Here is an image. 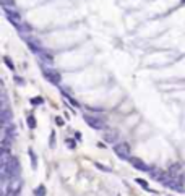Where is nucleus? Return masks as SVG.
Masks as SVG:
<instances>
[{
  "label": "nucleus",
  "instance_id": "f257e3e1",
  "mask_svg": "<svg viewBox=\"0 0 185 196\" xmlns=\"http://www.w3.org/2000/svg\"><path fill=\"white\" fill-rule=\"evenodd\" d=\"M114 152L117 157H120L123 160H130V152H132V149H130V144L125 143V141H120V143L114 144Z\"/></svg>",
  "mask_w": 185,
  "mask_h": 196
},
{
  "label": "nucleus",
  "instance_id": "f03ea898",
  "mask_svg": "<svg viewBox=\"0 0 185 196\" xmlns=\"http://www.w3.org/2000/svg\"><path fill=\"white\" fill-rule=\"evenodd\" d=\"M7 172H8V177L10 180L12 178H18L20 177V162L16 157H12L8 162V166H7Z\"/></svg>",
  "mask_w": 185,
  "mask_h": 196
},
{
  "label": "nucleus",
  "instance_id": "7ed1b4c3",
  "mask_svg": "<svg viewBox=\"0 0 185 196\" xmlns=\"http://www.w3.org/2000/svg\"><path fill=\"white\" fill-rule=\"evenodd\" d=\"M3 12H5V16L8 18V21L12 23L15 28H20V26L23 25L21 16H20V13L16 12V10H7V8H3Z\"/></svg>",
  "mask_w": 185,
  "mask_h": 196
},
{
  "label": "nucleus",
  "instance_id": "20e7f679",
  "mask_svg": "<svg viewBox=\"0 0 185 196\" xmlns=\"http://www.w3.org/2000/svg\"><path fill=\"white\" fill-rule=\"evenodd\" d=\"M42 73H44V78H46L49 83H52V84H60L62 75L59 73V71H55V70H47V68H44Z\"/></svg>",
  "mask_w": 185,
  "mask_h": 196
},
{
  "label": "nucleus",
  "instance_id": "39448f33",
  "mask_svg": "<svg viewBox=\"0 0 185 196\" xmlns=\"http://www.w3.org/2000/svg\"><path fill=\"white\" fill-rule=\"evenodd\" d=\"M83 118H84V122H86L90 126H92L94 130H104V128H106V123L102 122L101 118H96V117H92V115H88V113L83 117Z\"/></svg>",
  "mask_w": 185,
  "mask_h": 196
},
{
  "label": "nucleus",
  "instance_id": "423d86ee",
  "mask_svg": "<svg viewBox=\"0 0 185 196\" xmlns=\"http://www.w3.org/2000/svg\"><path fill=\"white\" fill-rule=\"evenodd\" d=\"M130 164H132L136 170H141V172H149L151 170V167H149L146 162H143L141 159H138V157H130Z\"/></svg>",
  "mask_w": 185,
  "mask_h": 196
},
{
  "label": "nucleus",
  "instance_id": "0eeeda50",
  "mask_svg": "<svg viewBox=\"0 0 185 196\" xmlns=\"http://www.w3.org/2000/svg\"><path fill=\"white\" fill-rule=\"evenodd\" d=\"M25 41H26V44H28V46H29V49L33 50L34 54H37V55H39V54H41V52H42V50H44V49H42V46H41V44H39V41L33 39V37H29V36L26 37Z\"/></svg>",
  "mask_w": 185,
  "mask_h": 196
},
{
  "label": "nucleus",
  "instance_id": "6e6552de",
  "mask_svg": "<svg viewBox=\"0 0 185 196\" xmlns=\"http://www.w3.org/2000/svg\"><path fill=\"white\" fill-rule=\"evenodd\" d=\"M20 188H21V178L20 177L18 178H12V180H10V185H8V191L13 193V195H18ZM8 191H7V193H8Z\"/></svg>",
  "mask_w": 185,
  "mask_h": 196
},
{
  "label": "nucleus",
  "instance_id": "1a4fd4ad",
  "mask_svg": "<svg viewBox=\"0 0 185 196\" xmlns=\"http://www.w3.org/2000/svg\"><path fill=\"white\" fill-rule=\"evenodd\" d=\"M117 139H119V131H117V130H106V133H104V141L117 144Z\"/></svg>",
  "mask_w": 185,
  "mask_h": 196
},
{
  "label": "nucleus",
  "instance_id": "9d476101",
  "mask_svg": "<svg viewBox=\"0 0 185 196\" xmlns=\"http://www.w3.org/2000/svg\"><path fill=\"white\" fill-rule=\"evenodd\" d=\"M37 57H39V60H41V62H44V63H49V65H52V63H54V55H52L50 52H47L46 49H44Z\"/></svg>",
  "mask_w": 185,
  "mask_h": 196
},
{
  "label": "nucleus",
  "instance_id": "9b49d317",
  "mask_svg": "<svg viewBox=\"0 0 185 196\" xmlns=\"http://www.w3.org/2000/svg\"><path fill=\"white\" fill-rule=\"evenodd\" d=\"M10 117H12V112L8 110V107H7V109H2V123H3V125L10 123Z\"/></svg>",
  "mask_w": 185,
  "mask_h": 196
},
{
  "label": "nucleus",
  "instance_id": "f8f14e48",
  "mask_svg": "<svg viewBox=\"0 0 185 196\" xmlns=\"http://www.w3.org/2000/svg\"><path fill=\"white\" fill-rule=\"evenodd\" d=\"M62 94H63V97H65V99H67V101H68V102H70V104H71V105H73V107H80V104H78V102H76V101H75V99H73V97H71V96H68V94H67V92H65V89H62Z\"/></svg>",
  "mask_w": 185,
  "mask_h": 196
},
{
  "label": "nucleus",
  "instance_id": "ddd939ff",
  "mask_svg": "<svg viewBox=\"0 0 185 196\" xmlns=\"http://www.w3.org/2000/svg\"><path fill=\"white\" fill-rule=\"evenodd\" d=\"M34 196H46V187H44V185H39V187L34 190Z\"/></svg>",
  "mask_w": 185,
  "mask_h": 196
},
{
  "label": "nucleus",
  "instance_id": "4468645a",
  "mask_svg": "<svg viewBox=\"0 0 185 196\" xmlns=\"http://www.w3.org/2000/svg\"><path fill=\"white\" fill-rule=\"evenodd\" d=\"M26 122H28L29 128H36V118H34V115H28L26 117Z\"/></svg>",
  "mask_w": 185,
  "mask_h": 196
},
{
  "label": "nucleus",
  "instance_id": "2eb2a0df",
  "mask_svg": "<svg viewBox=\"0 0 185 196\" xmlns=\"http://www.w3.org/2000/svg\"><path fill=\"white\" fill-rule=\"evenodd\" d=\"M31 104L33 105H41V104H44V99L41 97V96H36V97L31 99Z\"/></svg>",
  "mask_w": 185,
  "mask_h": 196
},
{
  "label": "nucleus",
  "instance_id": "dca6fc26",
  "mask_svg": "<svg viewBox=\"0 0 185 196\" xmlns=\"http://www.w3.org/2000/svg\"><path fill=\"white\" fill-rule=\"evenodd\" d=\"M28 152H29V157H31V164H33V168H36V167H37V162H36V154H34V151H33V149H29Z\"/></svg>",
  "mask_w": 185,
  "mask_h": 196
},
{
  "label": "nucleus",
  "instance_id": "f3484780",
  "mask_svg": "<svg viewBox=\"0 0 185 196\" xmlns=\"http://www.w3.org/2000/svg\"><path fill=\"white\" fill-rule=\"evenodd\" d=\"M49 146H50V147H55V131H50V136H49Z\"/></svg>",
  "mask_w": 185,
  "mask_h": 196
},
{
  "label": "nucleus",
  "instance_id": "a211bd4d",
  "mask_svg": "<svg viewBox=\"0 0 185 196\" xmlns=\"http://www.w3.org/2000/svg\"><path fill=\"white\" fill-rule=\"evenodd\" d=\"M136 183L141 185V187L145 188V190H148V191H149V187H148V181H146V180H143V178H136Z\"/></svg>",
  "mask_w": 185,
  "mask_h": 196
},
{
  "label": "nucleus",
  "instance_id": "6ab92c4d",
  "mask_svg": "<svg viewBox=\"0 0 185 196\" xmlns=\"http://www.w3.org/2000/svg\"><path fill=\"white\" fill-rule=\"evenodd\" d=\"M3 60H5V63H7V67H8V68H10V70H13V71H15V65H13V63H12V60H10V58H8V57H3Z\"/></svg>",
  "mask_w": 185,
  "mask_h": 196
},
{
  "label": "nucleus",
  "instance_id": "aec40b11",
  "mask_svg": "<svg viewBox=\"0 0 185 196\" xmlns=\"http://www.w3.org/2000/svg\"><path fill=\"white\" fill-rule=\"evenodd\" d=\"M94 166H96V167H98V168H99V170H104V172H111V168H109V167H104V166H101V164H98V162H96V164H94Z\"/></svg>",
  "mask_w": 185,
  "mask_h": 196
},
{
  "label": "nucleus",
  "instance_id": "412c9836",
  "mask_svg": "<svg viewBox=\"0 0 185 196\" xmlns=\"http://www.w3.org/2000/svg\"><path fill=\"white\" fill-rule=\"evenodd\" d=\"M67 144H68V147H71V149L75 147V141L71 139V138H68V139H67Z\"/></svg>",
  "mask_w": 185,
  "mask_h": 196
},
{
  "label": "nucleus",
  "instance_id": "4be33fe9",
  "mask_svg": "<svg viewBox=\"0 0 185 196\" xmlns=\"http://www.w3.org/2000/svg\"><path fill=\"white\" fill-rule=\"evenodd\" d=\"M15 80H16V83H20V84L23 83V80H21V78H20V76H15Z\"/></svg>",
  "mask_w": 185,
  "mask_h": 196
},
{
  "label": "nucleus",
  "instance_id": "5701e85b",
  "mask_svg": "<svg viewBox=\"0 0 185 196\" xmlns=\"http://www.w3.org/2000/svg\"><path fill=\"white\" fill-rule=\"evenodd\" d=\"M55 122L59 123V125H62V123H63V122H62V118H60V117H57V118H55Z\"/></svg>",
  "mask_w": 185,
  "mask_h": 196
},
{
  "label": "nucleus",
  "instance_id": "b1692460",
  "mask_svg": "<svg viewBox=\"0 0 185 196\" xmlns=\"http://www.w3.org/2000/svg\"><path fill=\"white\" fill-rule=\"evenodd\" d=\"M180 2H182V3H185V0H180Z\"/></svg>",
  "mask_w": 185,
  "mask_h": 196
}]
</instances>
